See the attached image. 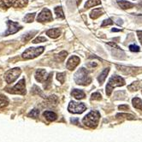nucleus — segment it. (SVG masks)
<instances>
[{
    "mask_svg": "<svg viewBox=\"0 0 142 142\" xmlns=\"http://www.w3.org/2000/svg\"><path fill=\"white\" fill-rule=\"evenodd\" d=\"M92 79L89 76V72L85 68H80L75 74V82L76 84L87 86L91 82Z\"/></svg>",
    "mask_w": 142,
    "mask_h": 142,
    "instance_id": "nucleus-1",
    "label": "nucleus"
},
{
    "mask_svg": "<svg viewBox=\"0 0 142 142\" xmlns=\"http://www.w3.org/2000/svg\"><path fill=\"white\" fill-rule=\"evenodd\" d=\"M99 112L97 111V110H92L87 116H85L82 120V123L89 128H96L97 125H98V120H99Z\"/></svg>",
    "mask_w": 142,
    "mask_h": 142,
    "instance_id": "nucleus-2",
    "label": "nucleus"
},
{
    "mask_svg": "<svg viewBox=\"0 0 142 142\" xmlns=\"http://www.w3.org/2000/svg\"><path fill=\"white\" fill-rule=\"evenodd\" d=\"M123 85H125V80L123 77L118 76V75L111 76L106 86V94L108 96H110L112 90H113L115 87H121V86H123Z\"/></svg>",
    "mask_w": 142,
    "mask_h": 142,
    "instance_id": "nucleus-3",
    "label": "nucleus"
},
{
    "mask_svg": "<svg viewBox=\"0 0 142 142\" xmlns=\"http://www.w3.org/2000/svg\"><path fill=\"white\" fill-rule=\"evenodd\" d=\"M28 4V0H0V8H22Z\"/></svg>",
    "mask_w": 142,
    "mask_h": 142,
    "instance_id": "nucleus-4",
    "label": "nucleus"
},
{
    "mask_svg": "<svg viewBox=\"0 0 142 142\" xmlns=\"http://www.w3.org/2000/svg\"><path fill=\"white\" fill-rule=\"evenodd\" d=\"M44 47H36V48H28L22 53V58L23 59H32V58L37 57L38 56H39L43 51H44Z\"/></svg>",
    "mask_w": 142,
    "mask_h": 142,
    "instance_id": "nucleus-5",
    "label": "nucleus"
},
{
    "mask_svg": "<svg viewBox=\"0 0 142 142\" xmlns=\"http://www.w3.org/2000/svg\"><path fill=\"white\" fill-rule=\"evenodd\" d=\"M21 75V69L19 68H15V69H10L4 75V80L7 83H13Z\"/></svg>",
    "mask_w": 142,
    "mask_h": 142,
    "instance_id": "nucleus-6",
    "label": "nucleus"
},
{
    "mask_svg": "<svg viewBox=\"0 0 142 142\" xmlns=\"http://www.w3.org/2000/svg\"><path fill=\"white\" fill-rule=\"evenodd\" d=\"M8 92L14 94H22V95H25L26 94V87H25V79H22L20 82L15 87H13L12 88L7 89L6 90Z\"/></svg>",
    "mask_w": 142,
    "mask_h": 142,
    "instance_id": "nucleus-7",
    "label": "nucleus"
},
{
    "mask_svg": "<svg viewBox=\"0 0 142 142\" xmlns=\"http://www.w3.org/2000/svg\"><path fill=\"white\" fill-rule=\"evenodd\" d=\"M86 110V105L83 103H77L71 101L68 107V110L74 114H80Z\"/></svg>",
    "mask_w": 142,
    "mask_h": 142,
    "instance_id": "nucleus-8",
    "label": "nucleus"
},
{
    "mask_svg": "<svg viewBox=\"0 0 142 142\" xmlns=\"http://www.w3.org/2000/svg\"><path fill=\"white\" fill-rule=\"evenodd\" d=\"M53 20L52 15H51V11L47 8L43 9V10L39 13V15L37 17V21L39 22H51Z\"/></svg>",
    "mask_w": 142,
    "mask_h": 142,
    "instance_id": "nucleus-9",
    "label": "nucleus"
},
{
    "mask_svg": "<svg viewBox=\"0 0 142 142\" xmlns=\"http://www.w3.org/2000/svg\"><path fill=\"white\" fill-rule=\"evenodd\" d=\"M7 25H8V28H7V31L4 33V36H8L10 34L15 33L22 28V27H20L19 24H18L17 22H15L8 21Z\"/></svg>",
    "mask_w": 142,
    "mask_h": 142,
    "instance_id": "nucleus-10",
    "label": "nucleus"
},
{
    "mask_svg": "<svg viewBox=\"0 0 142 142\" xmlns=\"http://www.w3.org/2000/svg\"><path fill=\"white\" fill-rule=\"evenodd\" d=\"M80 63V58L76 56H72V57H69V59L68 60L66 67L69 70H73V69H75V67L77 66Z\"/></svg>",
    "mask_w": 142,
    "mask_h": 142,
    "instance_id": "nucleus-11",
    "label": "nucleus"
},
{
    "mask_svg": "<svg viewBox=\"0 0 142 142\" xmlns=\"http://www.w3.org/2000/svg\"><path fill=\"white\" fill-rule=\"evenodd\" d=\"M48 76H47V73L45 69H37L35 72V79L37 82H45L47 80Z\"/></svg>",
    "mask_w": 142,
    "mask_h": 142,
    "instance_id": "nucleus-12",
    "label": "nucleus"
},
{
    "mask_svg": "<svg viewBox=\"0 0 142 142\" xmlns=\"http://www.w3.org/2000/svg\"><path fill=\"white\" fill-rule=\"evenodd\" d=\"M46 34L49 36L50 38H52V39H56V38L59 37L61 34V32L58 28H51L49 29L46 32Z\"/></svg>",
    "mask_w": 142,
    "mask_h": 142,
    "instance_id": "nucleus-13",
    "label": "nucleus"
},
{
    "mask_svg": "<svg viewBox=\"0 0 142 142\" xmlns=\"http://www.w3.org/2000/svg\"><path fill=\"white\" fill-rule=\"evenodd\" d=\"M117 3H118L119 6H120L123 10H127V9H130L134 6V4L130 3V2H128V1H125V0H118Z\"/></svg>",
    "mask_w": 142,
    "mask_h": 142,
    "instance_id": "nucleus-14",
    "label": "nucleus"
},
{
    "mask_svg": "<svg viewBox=\"0 0 142 142\" xmlns=\"http://www.w3.org/2000/svg\"><path fill=\"white\" fill-rule=\"evenodd\" d=\"M72 96H74L76 99H82L85 98V92L80 89H74L71 92Z\"/></svg>",
    "mask_w": 142,
    "mask_h": 142,
    "instance_id": "nucleus-15",
    "label": "nucleus"
},
{
    "mask_svg": "<svg viewBox=\"0 0 142 142\" xmlns=\"http://www.w3.org/2000/svg\"><path fill=\"white\" fill-rule=\"evenodd\" d=\"M44 116L46 117V120H48L49 121H53L57 119V114L54 113L52 111H50V110H46V111L44 112Z\"/></svg>",
    "mask_w": 142,
    "mask_h": 142,
    "instance_id": "nucleus-16",
    "label": "nucleus"
},
{
    "mask_svg": "<svg viewBox=\"0 0 142 142\" xmlns=\"http://www.w3.org/2000/svg\"><path fill=\"white\" fill-rule=\"evenodd\" d=\"M109 71H110V68H107V69H104V71L100 74L99 76L98 77V82H99L100 85H102L104 83V82L105 80V79H106V76L108 75V73H109Z\"/></svg>",
    "mask_w": 142,
    "mask_h": 142,
    "instance_id": "nucleus-17",
    "label": "nucleus"
},
{
    "mask_svg": "<svg viewBox=\"0 0 142 142\" xmlns=\"http://www.w3.org/2000/svg\"><path fill=\"white\" fill-rule=\"evenodd\" d=\"M102 14H103V10L100 8H98V9H94L90 13V16H91L92 19H96V18L99 17L100 15H102Z\"/></svg>",
    "mask_w": 142,
    "mask_h": 142,
    "instance_id": "nucleus-18",
    "label": "nucleus"
},
{
    "mask_svg": "<svg viewBox=\"0 0 142 142\" xmlns=\"http://www.w3.org/2000/svg\"><path fill=\"white\" fill-rule=\"evenodd\" d=\"M132 103H133V105H134V108L142 110V100L140 99V98H133Z\"/></svg>",
    "mask_w": 142,
    "mask_h": 142,
    "instance_id": "nucleus-19",
    "label": "nucleus"
},
{
    "mask_svg": "<svg viewBox=\"0 0 142 142\" xmlns=\"http://www.w3.org/2000/svg\"><path fill=\"white\" fill-rule=\"evenodd\" d=\"M9 105V99L6 96L0 94V109L4 107H6Z\"/></svg>",
    "mask_w": 142,
    "mask_h": 142,
    "instance_id": "nucleus-20",
    "label": "nucleus"
},
{
    "mask_svg": "<svg viewBox=\"0 0 142 142\" xmlns=\"http://www.w3.org/2000/svg\"><path fill=\"white\" fill-rule=\"evenodd\" d=\"M98 4H100L99 0H88V1H87L85 4V8L88 9V8L93 7V6L98 5Z\"/></svg>",
    "mask_w": 142,
    "mask_h": 142,
    "instance_id": "nucleus-21",
    "label": "nucleus"
},
{
    "mask_svg": "<svg viewBox=\"0 0 142 142\" xmlns=\"http://www.w3.org/2000/svg\"><path fill=\"white\" fill-rule=\"evenodd\" d=\"M36 33H37V31H32V32H29V33H26V34H24L23 36H22V39L24 42H27V41H28V40H30L31 39H32Z\"/></svg>",
    "mask_w": 142,
    "mask_h": 142,
    "instance_id": "nucleus-22",
    "label": "nucleus"
},
{
    "mask_svg": "<svg viewBox=\"0 0 142 142\" xmlns=\"http://www.w3.org/2000/svg\"><path fill=\"white\" fill-rule=\"evenodd\" d=\"M55 14L57 15V18H64V12H63V9L62 7H57L55 8Z\"/></svg>",
    "mask_w": 142,
    "mask_h": 142,
    "instance_id": "nucleus-23",
    "label": "nucleus"
},
{
    "mask_svg": "<svg viewBox=\"0 0 142 142\" xmlns=\"http://www.w3.org/2000/svg\"><path fill=\"white\" fill-rule=\"evenodd\" d=\"M67 54L68 53L66 51H62V52H60L57 56H56L57 61H58V62H63V61H64V59L66 58Z\"/></svg>",
    "mask_w": 142,
    "mask_h": 142,
    "instance_id": "nucleus-24",
    "label": "nucleus"
},
{
    "mask_svg": "<svg viewBox=\"0 0 142 142\" xmlns=\"http://www.w3.org/2000/svg\"><path fill=\"white\" fill-rule=\"evenodd\" d=\"M34 16H35V13L28 14L25 17H24V21H25L26 22H32L33 21V19H34Z\"/></svg>",
    "mask_w": 142,
    "mask_h": 142,
    "instance_id": "nucleus-25",
    "label": "nucleus"
},
{
    "mask_svg": "<svg viewBox=\"0 0 142 142\" xmlns=\"http://www.w3.org/2000/svg\"><path fill=\"white\" fill-rule=\"evenodd\" d=\"M39 115V110H33L32 111H30L28 113V116L29 117H33V118H37Z\"/></svg>",
    "mask_w": 142,
    "mask_h": 142,
    "instance_id": "nucleus-26",
    "label": "nucleus"
},
{
    "mask_svg": "<svg viewBox=\"0 0 142 142\" xmlns=\"http://www.w3.org/2000/svg\"><path fill=\"white\" fill-rule=\"evenodd\" d=\"M46 40H47L46 38H45V37H37L35 39L33 40V44H37V43H39V42H46Z\"/></svg>",
    "mask_w": 142,
    "mask_h": 142,
    "instance_id": "nucleus-27",
    "label": "nucleus"
},
{
    "mask_svg": "<svg viewBox=\"0 0 142 142\" xmlns=\"http://www.w3.org/2000/svg\"><path fill=\"white\" fill-rule=\"evenodd\" d=\"M64 75H65L64 73H59V74H57V80H59L61 83H64V80H65V76Z\"/></svg>",
    "mask_w": 142,
    "mask_h": 142,
    "instance_id": "nucleus-28",
    "label": "nucleus"
},
{
    "mask_svg": "<svg viewBox=\"0 0 142 142\" xmlns=\"http://www.w3.org/2000/svg\"><path fill=\"white\" fill-rule=\"evenodd\" d=\"M92 99H95V100L101 99V94L99 92H94V93L92 94Z\"/></svg>",
    "mask_w": 142,
    "mask_h": 142,
    "instance_id": "nucleus-29",
    "label": "nucleus"
},
{
    "mask_svg": "<svg viewBox=\"0 0 142 142\" xmlns=\"http://www.w3.org/2000/svg\"><path fill=\"white\" fill-rule=\"evenodd\" d=\"M111 24H113V22H112V20L110 19V18H109V19H106L103 22L101 27H105V26H108V25H111Z\"/></svg>",
    "mask_w": 142,
    "mask_h": 142,
    "instance_id": "nucleus-30",
    "label": "nucleus"
},
{
    "mask_svg": "<svg viewBox=\"0 0 142 142\" xmlns=\"http://www.w3.org/2000/svg\"><path fill=\"white\" fill-rule=\"evenodd\" d=\"M129 50L131 51H134V52H138L139 51V47L136 45H131L129 46Z\"/></svg>",
    "mask_w": 142,
    "mask_h": 142,
    "instance_id": "nucleus-31",
    "label": "nucleus"
},
{
    "mask_svg": "<svg viewBox=\"0 0 142 142\" xmlns=\"http://www.w3.org/2000/svg\"><path fill=\"white\" fill-rule=\"evenodd\" d=\"M123 117L124 116L125 118H128V119H134V116H132V115H129V114H117L116 115V117Z\"/></svg>",
    "mask_w": 142,
    "mask_h": 142,
    "instance_id": "nucleus-32",
    "label": "nucleus"
},
{
    "mask_svg": "<svg viewBox=\"0 0 142 142\" xmlns=\"http://www.w3.org/2000/svg\"><path fill=\"white\" fill-rule=\"evenodd\" d=\"M132 87H134V89H133V91H136L137 89L139 88V84H138V82H135V83H134V84H132V85H130L129 87H128V88H132Z\"/></svg>",
    "mask_w": 142,
    "mask_h": 142,
    "instance_id": "nucleus-33",
    "label": "nucleus"
},
{
    "mask_svg": "<svg viewBox=\"0 0 142 142\" xmlns=\"http://www.w3.org/2000/svg\"><path fill=\"white\" fill-rule=\"evenodd\" d=\"M118 109L121 110H127L129 109V107L126 105H120V106L118 107Z\"/></svg>",
    "mask_w": 142,
    "mask_h": 142,
    "instance_id": "nucleus-34",
    "label": "nucleus"
},
{
    "mask_svg": "<svg viewBox=\"0 0 142 142\" xmlns=\"http://www.w3.org/2000/svg\"><path fill=\"white\" fill-rule=\"evenodd\" d=\"M137 34H138L139 39V41H140L141 45H142V31H138V32H137Z\"/></svg>",
    "mask_w": 142,
    "mask_h": 142,
    "instance_id": "nucleus-35",
    "label": "nucleus"
},
{
    "mask_svg": "<svg viewBox=\"0 0 142 142\" xmlns=\"http://www.w3.org/2000/svg\"><path fill=\"white\" fill-rule=\"evenodd\" d=\"M87 66L88 67H97V64L96 63H92V64H88Z\"/></svg>",
    "mask_w": 142,
    "mask_h": 142,
    "instance_id": "nucleus-36",
    "label": "nucleus"
},
{
    "mask_svg": "<svg viewBox=\"0 0 142 142\" xmlns=\"http://www.w3.org/2000/svg\"><path fill=\"white\" fill-rule=\"evenodd\" d=\"M111 31H112V32H120V31H121V29L112 28V29H111Z\"/></svg>",
    "mask_w": 142,
    "mask_h": 142,
    "instance_id": "nucleus-37",
    "label": "nucleus"
},
{
    "mask_svg": "<svg viewBox=\"0 0 142 142\" xmlns=\"http://www.w3.org/2000/svg\"><path fill=\"white\" fill-rule=\"evenodd\" d=\"M117 24H119V25H121V24H123V21L120 19H117V22H116Z\"/></svg>",
    "mask_w": 142,
    "mask_h": 142,
    "instance_id": "nucleus-38",
    "label": "nucleus"
},
{
    "mask_svg": "<svg viewBox=\"0 0 142 142\" xmlns=\"http://www.w3.org/2000/svg\"><path fill=\"white\" fill-rule=\"evenodd\" d=\"M82 0H76V4H77V6L80 5V4L82 3Z\"/></svg>",
    "mask_w": 142,
    "mask_h": 142,
    "instance_id": "nucleus-39",
    "label": "nucleus"
}]
</instances>
